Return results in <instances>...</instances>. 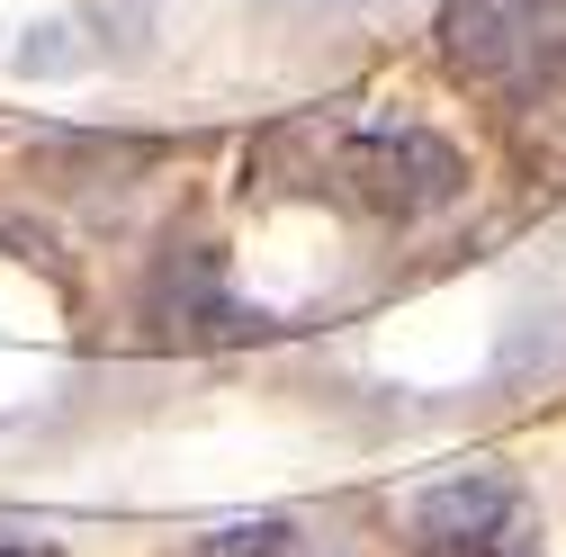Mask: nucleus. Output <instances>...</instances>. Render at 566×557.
I'll return each mask as SVG.
<instances>
[{
    "label": "nucleus",
    "instance_id": "7ed1b4c3",
    "mask_svg": "<svg viewBox=\"0 0 566 557\" xmlns=\"http://www.w3.org/2000/svg\"><path fill=\"white\" fill-rule=\"evenodd\" d=\"M441 63L476 91H548L566 82V0H450Z\"/></svg>",
    "mask_w": 566,
    "mask_h": 557
},
{
    "label": "nucleus",
    "instance_id": "20e7f679",
    "mask_svg": "<svg viewBox=\"0 0 566 557\" xmlns=\"http://www.w3.org/2000/svg\"><path fill=\"white\" fill-rule=\"evenodd\" d=\"M145 324L180 351H217V341H243L261 315L226 288V252L217 243H163V261L145 270Z\"/></svg>",
    "mask_w": 566,
    "mask_h": 557
},
{
    "label": "nucleus",
    "instance_id": "f03ea898",
    "mask_svg": "<svg viewBox=\"0 0 566 557\" xmlns=\"http://www.w3.org/2000/svg\"><path fill=\"white\" fill-rule=\"evenodd\" d=\"M396 539L405 557H539V513L513 467H459L422 495H405Z\"/></svg>",
    "mask_w": 566,
    "mask_h": 557
},
{
    "label": "nucleus",
    "instance_id": "39448f33",
    "mask_svg": "<svg viewBox=\"0 0 566 557\" xmlns=\"http://www.w3.org/2000/svg\"><path fill=\"white\" fill-rule=\"evenodd\" d=\"M342 117L306 108V117H279L270 135H252L243 154V198H289V189H324V154H333Z\"/></svg>",
    "mask_w": 566,
    "mask_h": 557
},
{
    "label": "nucleus",
    "instance_id": "f257e3e1",
    "mask_svg": "<svg viewBox=\"0 0 566 557\" xmlns=\"http://www.w3.org/2000/svg\"><path fill=\"white\" fill-rule=\"evenodd\" d=\"M324 198L378 225H422L468 198V154L422 117H342L324 154Z\"/></svg>",
    "mask_w": 566,
    "mask_h": 557
},
{
    "label": "nucleus",
    "instance_id": "423d86ee",
    "mask_svg": "<svg viewBox=\"0 0 566 557\" xmlns=\"http://www.w3.org/2000/svg\"><path fill=\"white\" fill-rule=\"evenodd\" d=\"M0 557H54V539H36V530H0Z\"/></svg>",
    "mask_w": 566,
    "mask_h": 557
}]
</instances>
